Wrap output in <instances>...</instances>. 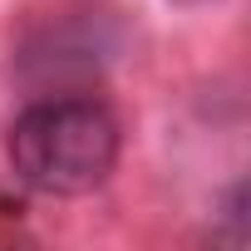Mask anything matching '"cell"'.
<instances>
[{"label":"cell","instance_id":"1","mask_svg":"<svg viewBox=\"0 0 251 251\" xmlns=\"http://www.w3.org/2000/svg\"><path fill=\"white\" fill-rule=\"evenodd\" d=\"M118 118L99 99H40L5 133V158L30 192L84 197L118 168Z\"/></svg>","mask_w":251,"mask_h":251}]
</instances>
